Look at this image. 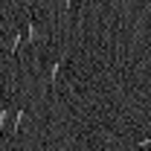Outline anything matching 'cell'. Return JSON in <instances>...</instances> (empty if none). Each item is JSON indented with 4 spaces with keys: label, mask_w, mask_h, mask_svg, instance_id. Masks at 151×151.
Wrapping results in <instances>:
<instances>
[{
    "label": "cell",
    "mask_w": 151,
    "mask_h": 151,
    "mask_svg": "<svg viewBox=\"0 0 151 151\" xmlns=\"http://www.w3.org/2000/svg\"><path fill=\"white\" fill-rule=\"evenodd\" d=\"M26 41H29V44H35V41H38V29H35V23H32V20L26 23Z\"/></svg>",
    "instance_id": "obj_5"
},
{
    "label": "cell",
    "mask_w": 151,
    "mask_h": 151,
    "mask_svg": "<svg viewBox=\"0 0 151 151\" xmlns=\"http://www.w3.org/2000/svg\"><path fill=\"white\" fill-rule=\"evenodd\" d=\"M64 61H67L64 55H61V58H55V64H52V70H50V87H52V90H55L58 76H61V70H64Z\"/></svg>",
    "instance_id": "obj_1"
},
{
    "label": "cell",
    "mask_w": 151,
    "mask_h": 151,
    "mask_svg": "<svg viewBox=\"0 0 151 151\" xmlns=\"http://www.w3.org/2000/svg\"><path fill=\"white\" fill-rule=\"evenodd\" d=\"M23 119H26V116H23V108H20V111H15V125H12V134H20V131H23Z\"/></svg>",
    "instance_id": "obj_4"
},
{
    "label": "cell",
    "mask_w": 151,
    "mask_h": 151,
    "mask_svg": "<svg viewBox=\"0 0 151 151\" xmlns=\"http://www.w3.org/2000/svg\"><path fill=\"white\" fill-rule=\"evenodd\" d=\"M61 6H64V12H70V0H64V3H61Z\"/></svg>",
    "instance_id": "obj_7"
},
{
    "label": "cell",
    "mask_w": 151,
    "mask_h": 151,
    "mask_svg": "<svg viewBox=\"0 0 151 151\" xmlns=\"http://www.w3.org/2000/svg\"><path fill=\"white\" fill-rule=\"evenodd\" d=\"M137 148H139V151L151 148V137H145V139H139V142H137Z\"/></svg>",
    "instance_id": "obj_6"
},
{
    "label": "cell",
    "mask_w": 151,
    "mask_h": 151,
    "mask_svg": "<svg viewBox=\"0 0 151 151\" xmlns=\"http://www.w3.org/2000/svg\"><path fill=\"white\" fill-rule=\"evenodd\" d=\"M20 44H23V32H15V35H12V47H9L12 58H18V52H20Z\"/></svg>",
    "instance_id": "obj_3"
},
{
    "label": "cell",
    "mask_w": 151,
    "mask_h": 151,
    "mask_svg": "<svg viewBox=\"0 0 151 151\" xmlns=\"http://www.w3.org/2000/svg\"><path fill=\"white\" fill-rule=\"evenodd\" d=\"M12 125H15V113L9 111V108H3V111H0V128L6 131V128H12Z\"/></svg>",
    "instance_id": "obj_2"
}]
</instances>
